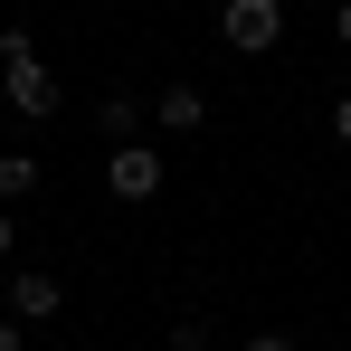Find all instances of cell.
<instances>
[{"label": "cell", "instance_id": "5b68a950", "mask_svg": "<svg viewBox=\"0 0 351 351\" xmlns=\"http://www.w3.org/2000/svg\"><path fill=\"white\" fill-rule=\"evenodd\" d=\"M152 114L171 123V133H199V123H209V95H199V86H190V76H171V86H162V95H152Z\"/></svg>", "mask_w": 351, "mask_h": 351}, {"label": "cell", "instance_id": "6da1fadb", "mask_svg": "<svg viewBox=\"0 0 351 351\" xmlns=\"http://www.w3.org/2000/svg\"><path fill=\"white\" fill-rule=\"evenodd\" d=\"M0 95L19 105V114H58V76L38 66V48H29V29H0Z\"/></svg>", "mask_w": 351, "mask_h": 351}, {"label": "cell", "instance_id": "8992f818", "mask_svg": "<svg viewBox=\"0 0 351 351\" xmlns=\"http://www.w3.org/2000/svg\"><path fill=\"white\" fill-rule=\"evenodd\" d=\"M95 133L105 143H143V95H105L95 105Z\"/></svg>", "mask_w": 351, "mask_h": 351}, {"label": "cell", "instance_id": "3957f363", "mask_svg": "<svg viewBox=\"0 0 351 351\" xmlns=\"http://www.w3.org/2000/svg\"><path fill=\"white\" fill-rule=\"evenodd\" d=\"M105 190H114L123 209H143V199L162 190V152H152V143H114V152H105Z\"/></svg>", "mask_w": 351, "mask_h": 351}, {"label": "cell", "instance_id": "30bf717a", "mask_svg": "<svg viewBox=\"0 0 351 351\" xmlns=\"http://www.w3.org/2000/svg\"><path fill=\"white\" fill-rule=\"evenodd\" d=\"M332 143H351V95H332Z\"/></svg>", "mask_w": 351, "mask_h": 351}, {"label": "cell", "instance_id": "ba28073f", "mask_svg": "<svg viewBox=\"0 0 351 351\" xmlns=\"http://www.w3.org/2000/svg\"><path fill=\"white\" fill-rule=\"evenodd\" d=\"M171 351H209V323H199V313H180V323H171Z\"/></svg>", "mask_w": 351, "mask_h": 351}, {"label": "cell", "instance_id": "7c38bea8", "mask_svg": "<svg viewBox=\"0 0 351 351\" xmlns=\"http://www.w3.org/2000/svg\"><path fill=\"white\" fill-rule=\"evenodd\" d=\"M332 38H342V48H351V0H332Z\"/></svg>", "mask_w": 351, "mask_h": 351}, {"label": "cell", "instance_id": "7a4b0ae2", "mask_svg": "<svg viewBox=\"0 0 351 351\" xmlns=\"http://www.w3.org/2000/svg\"><path fill=\"white\" fill-rule=\"evenodd\" d=\"M219 38H228L237 58H266L285 38V0H219Z\"/></svg>", "mask_w": 351, "mask_h": 351}, {"label": "cell", "instance_id": "4fadbf2b", "mask_svg": "<svg viewBox=\"0 0 351 351\" xmlns=\"http://www.w3.org/2000/svg\"><path fill=\"white\" fill-rule=\"evenodd\" d=\"M10 237H19V219H10V199H0V256H10Z\"/></svg>", "mask_w": 351, "mask_h": 351}, {"label": "cell", "instance_id": "9c48e42d", "mask_svg": "<svg viewBox=\"0 0 351 351\" xmlns=\"http://www.w3.org/2000/svg\"><path fill=\"white\" fill-rule=\"evenodd\" d=\"M0 351H29V323L19 313H0Z\"/></svg>", "mask_w": 351, "mask_h": 351}, {"label": "cell", "instance_id": "52a82bcc", "mask_svg": "<svg viewBox=\"0 0 351 351\" xmlns=\"http://www.w3.org/2000/svg\"><path fill=\"white\" fill-rule=\"evenodd\" d=\"M38 190V152H0V199H29Z\"/></svg>", "mask_w": 351, "mask_h": 351}, {"label": "cell", "instance_id": "5bb4252c", "mask_svg": "<svg viewBox=\"0 0 351 351\" xmlns=\"http://www.w3.org/2000/svg\"><path fill=\"white\" fill-rule=\"evenodd\" d=\"M48 351H66V342H48Z\"/></svg>", "mask_w": 351, "mask_h": 351}, {"label": "cell", "instance_id": "8fae6325", "mask_svg": "<svg viewBox=\"0 0 351 351\" xmlns=\"http://www.w3.org/2000/svg\"><path fill=\"white\" fill-rule=\"evenodd\" d=\"M247 351H294V332H247Z\"/></svg>", "mask_w": 351, "mask_h": 351}, {"label": "cell", "instance_id": "277c9868", "mask_svg": "<svg viewBox=\"0 0 351 351\" xmlns=\"http://www.w3.org/2000/svg\"><path fill=\"white\" fill-rule=\"evenodd\" d=\"M0 304H10L19 323H58V313H66V285H58V276H48V266H19Z\"/></svg>", "mask_w": 351, "mask_h": 351}]
</instances>
